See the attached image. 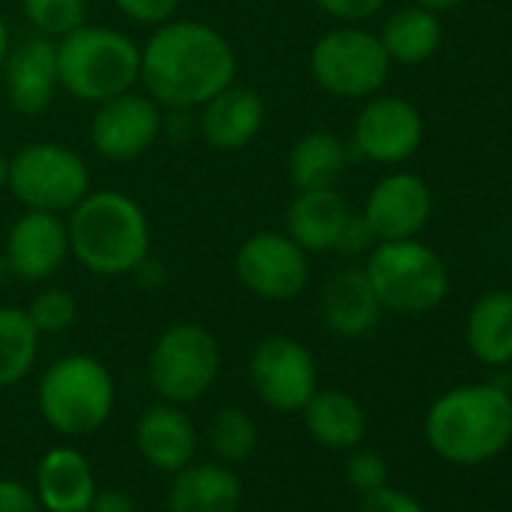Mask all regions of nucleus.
<instances>
[{"mask_svg":"<svg viewBox=\"0 0 512 512\" xmlns=\"http://www.w3.org/2000/svg\"><path fill=\"white\" fill-rule=\"evenodd\" d=\"M350 163V145L329 130L305 133L287 160V172L296 190H329L338 187Z\"/></svg>","mask_w":512,"mask_h":512,"instance_id":"26","label":"nucleus"},{"mask_svg":"<svg viewBox=\"0 0 512 512\" xmlns=\"http://www.w3.org/2000/svg\"><path fill=\"white\" fill-rule=\"evenodd\" d=\"M362 269L383 314H431L446 302L452 287L446 260L419 238L377 241Z\"/></svg>","mask_w":512,"mask_h":512,"instance_id":"4","label":"nucleus"},{"mask_svg":"<svg viewBox=\"0 0 512 512\" xmlns=\"http://www.w3.org/2000/svg\"><path fill=\"white\" fill-rule=\"evenodd\" d=\"M392 61L377 34L347 25L323 34L311 49L314 82L341 100H368L389 82Z\"/></svg>","mask_w":512,"mask_h":512,"instance_id":"7","label":"nucleus"},{"mask_svg":"<svg viewBox=\"0 0 512 512\" xmlns=\"http://www.w3.org/2000/svg\"><path fill=\"white\" fill-rule=\"evenodd\" d=\"M356 512H425V509H422V503H419L410 491L392 488V485L386 482V485H380V488L362 494Z\"/></svg>","mask_w":512,"mask_h":512,"instance_id":"32","label":"nucleus"},{"mask_svg":"<svg viewBox=\"0 0 512 512\" xmlns=\"http://www.w3.org/2000/svg\"><path fill=\"white\" fill-rule=\"evenodd\" d=\"M302 419L308 434L320 446L335 452H350L362 446L368 434V416L362 404L341 389H317L302 407Z\"/></svg>","mask_w":512,"mask_h":512,"instance_id":"23","label":"nucleus"},{"mask_svg":"<svg viewBox=\"0 0 512 512\" xmlns=\"http://www.w3.org/2000/svg\"><path fill=\"white\" fill-rule=\"evenodd\" d=\"M7 187L25 208L64 214L91 190L88 163L67 145L31 142L10 160Z\"/></svg>","mask_w":512,"mask_h":512,"instance_id":"9","label":"nucleus"},{"mask_svg":"<svg viewBox=\"0 0 512 512\" xmlns=\"http://www.w3.org/2000/svg\"><path fill=\"white\" fill-rule=\"evenodd\" d=\"M374 244H377V238H374L371 226L365 223V217L353 214L347 220V226H344V232H341L332 253H341V256H347V260H356V256H368Z\"/></svg>","mask_w":512,"mask_h":512,"instance_id":"35","label":"nucleus"},{"mask_svg":"<svg viewBox=\"0 0 512 512\" xmlns=\"http://www.w3.org/2000/svg\"><path fill=\"white\" fill-rule=\"evenodd\" d=\"M464 344L488 368L512 365V290H494L473 302L464 320Z\"/></svg>","mask_w":512,"mask_h":512,"instance_id":"24","label":"nucleus"},{"mask_svg":"<svg viewBox=\"0 0 512 512\" xmlns=\"http://www.w3.org/2000/svg\"><path fill=\"white\" fill-rule=\"evenodd\" d=\"M37 407L58 434L88 437L100 431L115 410V380L109 368L88 353L64 356L43 371Z\"/></svg>","mask_w":512,"mask_h":512,"instance_id":"6","label":"nucleus"},{"mask_svg":"<svg viewBox=\"0 0 512 512\" xmlns=\"http://www.w3.org/2000/svg\"><path fill=\"white\" fill-rule=\"evenodd\" d=\"M220 362V344L205 326L175 323L154 341L148 380L160 401L184 407L199 401L214 386L220 377Z\"/></svg>","mask_w":512,"mask_h":512,"instance_id":"8","label":"nucleus"},{"mask_svg":"<svg viewBox=\"0 0 512 512\" xmlns=\"http://www.w3.org/2000/svg\"><path fill=\"white\" fill-rule=\"evenodd\" d=\"M205 440H208V449L214 452L217 461L238 464V461H247L253 455L260 434H256L253 419L241 407H220L208 419Z\"/></svg>","mask_w":512,"mask_h":512,"instance_id":"28","label":"nucleus"},{"mask_svg":"<svg viewBox=\"0 0 512 512\" xmlns=\"http://www.w3.org/2000/svg\"><path fill=\"white\" fill-rule=\"evenodd\" d=\"M380 43L389 55L392 64L401 67H419L431 61L440 46H443V22L440 13H431L425 7H401L395 10L383 28H380Z\"/></svg>","mask_w":512,"mask_h":512,"instance_id":"25","label":"nucleus"},{"mask_svg":"<svg viewBox=\"0 0 512 512\" xmlns=\"http://www.w3.org/2000/svg\"><path fill=\"white\" fill-rule=\"evenodd\" d=\"M422 142L425 118L419 106L398 94H374L356 115L350 154L380 166H401L422 148Z\"/></svg>","mask_w":512,"mask_h":512,"instance_id":"12","label":"nucleus"},{"mask_svg":"<svg viewBox=\"0 0 512 512\" xmlns=\"http://www.w3.org/2000/svg\"><path fill=\"white\" fill-rule=\"evenodd\" d=\"M0 512H43V506L25 482L0 479Z\"/></svg>","mask_w":512,"mask_h":512,"instance_id":"36","label":"nucleus"},{"mask_svg":"<svg viewBox=\"0 0 512 512\" xmlns=\"http://www.w3.org/2000/svg\"><path fill=\"white\" fill-rule=\"evenodd\" d=\"M314 4H317L326 16H332L335 22L359 25V22L374 19V16L386 7V0H314Z\"/></svg>","mask_w":512,"mask_h":512,"instance_id":"34","label":"nucleus"},{"mask_svg":"<svg viewBox=\"0 0 512 512\" xmlns=\"http://www.w3.org/2000/svg\"><path fill=\"white\" fill-rule=\"evenodd\" d=\"M196 109H163V133L172 142H187L199 133V124L193 121Z\"/></svg>","mask_w":512,"mask_h":512,"instance_id":"37","label":"nucleus"},{"mask_svg":"<svg viewBox=\"0 0 512 512\" xmlns=\"http://www.w3.org/2000/svg\"><path fill=\"white\" fill-rule=\"evenodd\" d=\"M10 31H7V25H4V19H0V67H4V61H7V52H10Z\"/></svg>","mask_w":512,"mask_h":512,"instance_id":"41","label":"nucleus"},{"mask_svg":"<svg viewBox=\"0 0 512 512\" xmlns=\"http://www.w3.org/2000/svg\"><path fill=\"white\" fill-rule=\"evenodd\" d=\"M347 482L359 491V494H368L380 485L389 482V464L380 452L374 449H350V458H347Z\"/></svg>","mask_w":512,"mask_h":512,"instance_id":"31","label":"nucleus"},{"mask_svg":"<svg viewBox=\"0 0 512 512\" xmlns=\"http://www.w3.org/2000/svg\"><path fill=\"white\" fill-rule=\"evenodd\" d=\"M244 503V482L223 461H190L172 473L166 491L169 512H238Z\"/></svg>","mask_w":512,"mask_h":512,"instance_id":"19","label":"nucleus"},{"mask_svg":"<svg viewBox=\"0 0 512 512\" xmlns=\"http://www.w3.org/2000/svg\"><path fill=\"white\" fill-rule=\"evenodd\" d=\"M70 253V232L67 220L55 211L28 208L7 235L4 256L10 263L13 278L19 281H49L67 260Z\"/></svg>","mask_w":512,"mask_h":512,"instance_id":"15","label":"nucleus"},{"mask_svg":"<svg viewBox=\"0 0 512 512\" xmlns=\"http://www.w3.org/2000/svg\"><path fill=\"white\" fill-rule=\"evenodd\" d=\"M320 314L326 329L338 338L356 341L374 332L383 317V308L365 278V269L350 266L335 272L323 287Z\"/></svg>","mask_w":512,"mask_h":512,"instance_id":"21","label":"nucleus"},{"mask_svg":"<svg viewBox=\"0 0 512 512\" xmlns=\"http://www.w3.org/2000/svg\"><path fill=\"white\" fill-rule=\"evenodd\" d=\"M413 4L431 10V13H449V10H455L458 4H464V0H413Z\"/></svg>","mask_w":512,"mask_h":512,"instance_id":"40","label":"nucleus"},{"mask_svg":"<svg viewBox=\"0 0 512 512\" xmlns=\"http://www.w3.org/2000/svg\"><path fill=\"white\" fill-rule=\"evenodd\" d=\"M70 253L97 278L130 275L151 253V223L121 190H88L67 217Z\"/></svg>","mask_w":512,"mask_h":512,"instance_id":"3","label":"nucleus"},{"mask_svg":"<svg viewBox=\"0 0 512 512\" xmlns=\"http://www.w3.org/2000/svg\"><path fill=\"white\" fill-rule=\"evenodd\" d=\"M13 278V272H10V263H7V256L0 253V284H7Z\"/></svg>","mask_w":512,"mask_h":512,"instance_id":"43","label":"nucleus"},{"mask_svg":"<svg viewBox=\"0 0 512 512\" xmlns=\"http://www.w3.org/2000/svg\"><path fill=\"white\" fill-rule=\"evenodd\" d=\"M235 52L220 31L202 22L172 19L142 46L139 82L163 109H199L235 82Z\"/></svg>","mask_w":512,"mask_h":512,"instance_id":"1","label":"nucleus"},{"mask_svg":"<svg viewBox=\"0 0 512 512\" xmlns=\"http://www.w3.org/2000/svg\"><path fill=\"white\" fill-rule=\"evenodd\" d=\"M434 214V193L428 181L416 172H389L383 175L362 208L365 223L377 241L419 238Z\"/></svg>","mask_w":512,"mask_h":512,"instance_id":"14","label":"nucleus"},{"mask_svg":"<svg viewBox=\"0 0 512 512\" xmlns=\"http://www.w3.org/2000/svg\"><path fill=\"white\" fill-rule=\"evenodd\" d=\"M247 374L253 395L275 413H302L320 389L314 353L290 335H272L256 344Z\"/></svg>","mask_w":512,"mask_h":512,"instance_id":"11","label":"nucleus"},{"mask_svg":"<svg viewBox=\"0 0 512 512\" xmlns=\"http://www.w3.org/2000/svg\"><path fill=\"white\" fill-rule=\"evenodd\" d=\"M112 4L133 22L160 28L175 19L181 0H112Z\"/></svg>","mask_w":512,"mask_h":512,"instance_id":"33","label":"nucleus"},{"mask_svg":"<svg viewBox=\"0 0 512 512\" xmlns=\"http://www.w3.org/2000/svg\"><path fill=\"white\" fill-rule=\"evenodd\" d=\"M509 229H512V208H509Z\"/></svg>","mask_w":512,"mask_h":512,"instance_id":"44","label":"nucleus"},{"mask_svg":"<svg viewBox=\"0 0 512 512\" xmlns=\"http://www.w3.org/2000/svg\"><path fill=\"white\" fill-rule=\"evenodd\" d=\"M25 311L40 335H64L67 329H73V323L79 317V305H76L73 293H67L61 287L37 293Z\"/></svg>","mask_w":512,"mask_h":512,"instance_id":"30","label":"nucleus"},{"mask_svg":"<svg viewBox=\"0 0 512 512\" xmlns=\"http://www.w3.org/2000/svg\"><path fill=\"white\" fill-rule=\"evenodd\" d=\"M4 85H7V97L10 106L25 115V118H37L43 112H49V106L55 103L58 94V43L34 34L19 40L16 46H10L7 61H4Z\"/></svg>","mask_w":512,"mask_h":512,"instance_id":"16","label":"nucleus"},{"mask_svg":"<svg viewBox=\"0 0 512 512\" xmlns=\"http://www.w3.org/2000/svg\"><path fill=\"white\" fill-rule=\"evenodd\" d=\"M238 284L263 302H293L311 284L308 250L287 232H253L235 250Z\"/></svg>","mask_w":512,"mask_h":512,"instance_id":"10","label":"nucleus"},{"mask_svg":"<svg viewBox=\"0 0 512 512\" xmlns=\"http://www.w3.org/2000/svg\"><path fill=\"white\" fill-rule=\"evenodd\" d=\"M34 494L43 512H88L97 494L91 461L73 446L49 449L37 464Z\"/></svg>","mask_w":512,"mask_h":512,"instance_id":"20","label":"nucleus"},{"mask_svg":"<svg viewBox=\"0 0 512 512\" xmlns=\"http://www.w3.org/2000/svg\"><path fill=\"white\" fill-rule=\"evenodd\" d=\"M88 512H139L136 497L124 488H97Z\"/></svg>","mask_w":512,"mask_h":512,"instance_id":"38","label":"nucleus"},{"mask_svg":"<svg viewBox=\"0 0 512 512\" xmlns=\"http://www.w3.org/2000/svg\"><path fill=\"white\" fill-rule=\"evenodd\" d=\"M136 449L142 461H148L154 470L178 473L190 461H196L199 434L193 419L181 404L160 401L139 413L136 419Z\"/></svg>","mask_w":512,"mask_h":512,"instance_id":"17","label":"nucleus"},{"mask_svg":"<svg viewBox=\"0 0 512 512\" xmlns=\"http://www.w3.org/2000/svg\"><path fill=\"white\" fill-rule=\"evenodd\" d=\"M142 49L121 31L82 25L58 40V85L82 103H103L139 82Z\"/></svg>","mask_w":512,"mask_h":512,"instance_id":"5","label":"nucleus"},{"mask_svg":"<svg viewBox=\"0 0 512 512\" xmlns=\"http://www.w3.org/2000/svg\"><path fill=\"white\" fill-rule=\"evenodd\" d=\"M7 181H10V160L0 154V190L7 187Z\"/></svg>","mask_w":512,"mask_h":512,"instance_id":"42","label":"nucleus"},{"mask_svg":"<svg viewBox=\"0 0 512 512\" xmlns=\"http://www.w3.org/2000/svg\"><path fill=\"white\" fill-rule=\"evenodd\" d=\"M199 136L214 151H241L260 136L266 124V103L247 85H226L208 103L199 106Z\"/></svg>","mask_w":512,"mask_h":512,"instance_id":"18","label":"nucleus"},{"mask_svg":"<svg viewBox=\"0 0 512 512\" xmlns=\"http://www.w3.org/2000/svg\"><path fill=\"white\" fill-rule=\"evenodd\" d=\"M22 13L49 40H61L88 22L85 0H22Z\"/></svg>","mask_w":512,"mask_h":512,"instance_id":"29","label":"nucleus"},{"mask_svg":"<svg viewBox=\"0 0 512 512\" xmlns=\"http://www.w3.org/2000/svg\"><path fill=\"white\" fill-rule=\"evenodd\" d=\"M163 133V106L148 94L124 91L97 103L91 118V145L100 157L127 163L142 157Z\"/></svg>","mask_w":512,"mask_h":512,"instance_id":"13","label":"nucleus"},{"mask_svg":"<svg viewBox=\"0 0 512 512\" xmlns=\"http://www.w3.org/2000/svg\"><path fill=\"white\" fill-rule=\"evenodd\" d=\"M353 217L347 199L338 193V187L329 190H299V196L290 202L284 223L287 235L308 253H332L347 220Z\"/></svg>","mask_w":512,"mask_h":512,"instance_id":"22","label":"nucleus"},{"mask_svg":"<svg viewBox=\"0 0 512 512\" xmlns=\"http://www.w3.org/2000/svg\"><path fill=\"white\" fill-rule=\"evenodd\" d=\"M40 332L25 308L0 305V389L19 386L37 365Z\"/></svg>","mask_w":512,"mask_h":512,"instance_id":"27","label":"nucleus"},{"mask_svg":"<svg viewBox=\"0 0 512 512\" xmlns=\"http://www.w3.org/2000/svg\"><path fill=\"white\" fill-rule=\"evenodd\" d=\"M425 440L449 464L497 458L512 440V392L497 380L443 392L425 413Z\"/></svg>","mask_w":512,"mask_h":512,"instance_id":"2","label":"nucleus"},{"mask_svg":"<svg viewBox=\"0 0 512 512\" xmlns=\"http://www.w3.org/2000/svg\"><path fill=\"white\" fill-rule=\"evenodd\" d=\"M133 275V281L139 284V287H145V290H160L166 281H169V272H166V266H163V260H157V256H145V260L130 272Z\"/></svg>","mask_w":512,"mask_h":512,"instance_id":"39","label":"nucleus"}]
</instances>
